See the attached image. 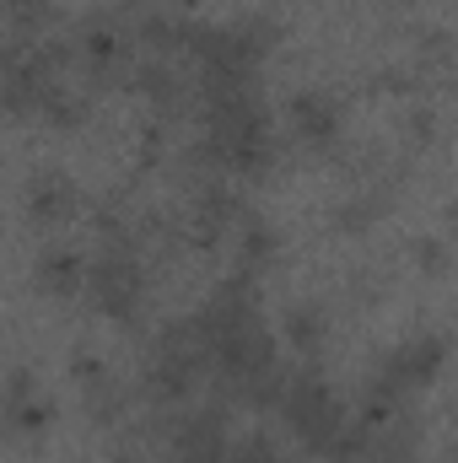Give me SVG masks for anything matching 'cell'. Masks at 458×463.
<instances>
[{
    "label": "cell",
    "instance_id": "17",
    "mask_svg": "<svg viewBox=\"0 0 458 463\" xmlns=\"http://www.w3.org/2000/svg\"><path fill=\"white\" fill-rule=\"evenodd\" d=\"M432 129H437V118L426 114V109H415V114H410V135H432Z\"/></svg>",
    "mask_w": 458,
    "mask_h": 463
},
{
    "label": "cell",
    "instance_id": "2",
    "mask_svg": "<svg viewBox=\"0 0 458 463\" xmlns=\"http://www.w3.org/2000/svg\"><path fill=\"white\" fill-rule=\"evenodd\" d=\"M87 297L103 318L114 324H135L140 318V302H146V269H140V253L135 248H103L87 269Z\"/></svg>",
    "mask_w": 458,
    "mask_h": 463
},
{
    "label": "cell",
    "instance_id": "7",
    "mask_svg": "<svg viewBox=\"0 0 458 463\" xmlns=\"http://www.w3.org/2000/svg\"><path fill=\"white\" fill-rule=\"evenodd\" d=\"M291 124L308 146H335L340 135V103L324 98V92H297L291 98Z\"/></svg>",
    "mask_w": 458,
    "mask_h": 463
},
{
    "label": "cell",
    "instance_id": "10",
    "mask_svg": "<svg viewBox=\"0 0 458 463\" xmlns=\"http://www.w3.org/2000/svg\"><path fill=\"white\" fill-rule=\"evenodd\" d=\"M286 340H291V345L313 361V355H319V345H324V313H319L313 302L286 307Z\"/></svg>",
    "mask_w": 458,
    "mask_h": 463
},
{
    "label": "cell",
    "instance_id": "3",
    "mask_svg": "<svg viewBox=\"0 0 458 463\" xmlns=\"http://www.w3.org/2000/svg\"><path fill=\"white\" fill-rule=\"evenodd\" d=\"M232 222H243L237 189L222 184V178H205V184L195 189V205H189V232H195V242H200V248L222 242V232H232Z\"/></svg>",
    "mask_w": 458,
    "mask_h": 463
},
{
    "label": "cell",
    "instance_id": "8",
    "mask_svg": "<svg viewBox=\"0 0 458 463\" xmlns=\"http://www.w3.org/2000/svg\"><path fill=\"white\" fill-rule=\"evenodd\" d=\"M87 269H92V259H81L76 248H49V253H38V286H43L49 297H76V291H87Z\"/></svg>",
    "mask_w": 458,
    "mask_h": 463
},
{
    "label": "cell",
    "instance_id": "18",
    "mask_svg": "<svg viewBox=\"0 0 458 463\" xmlns=\"http://www.w3.org/2000/svg\"><path fill=\"white\" fill-rule=\"evenodd\" d=\"M195 5H200V0H167V11H178V16H189Z\"/></svg>",
    "mask_w": 458,
    "mask_h": 463
},
{
    "label": "cell",
    "instance_id": "14",
    "mask_svg": "<svg viewBox=\"0 0 458 463\" xmlns=\"http://www.w3.org/2000/svg\"><path fill=\"white\" fill-rule=\"evenodd\" d=\"M71 377H76L81 388H92V383H103V377H109V366H103V355L76 350V355H71Z\"/></svg>",
    "mask_w": 458,
    "mask_h": 463
},
{
    "label": "cell",
    "instance_id": "11",
    "mask_svg": "<svg viewBox=\"0 0 458 463\" xmlns=\"http://www.w3.org/2000/svg\"><path fill=\"white\" fill-rule=\"evenodd\" d=\"M275 259V227L264 222V216H243V264L237 269H264Z\"/></svg>",
    "mask_w": 458,
    "mask_h": 463
},
{
    "label": "cell",
    "instance_id": "15",
    "mask_svg": "<svg viewBox=\"0 0 458 463\" xmlns=\"http://www.w3.org/2000/svg\"><path fill=\"white\" fill-rule=\"evenodd\" d=\"M372 211H377L372 200H350V205H340V216H335V222H340L345 232H356V227H367V222H372Z\"/></svg>",
    "mask_w": 458,
    "mask_h": 463
},
{
    "label": "cell",
    "instance_id": "16",
    "mask_svg": "<svg viewBox=\"0 0 458 463\" xmlns=\"http://www.w3.org/2000/svg\"><path fill=\"white\" fill-rule=\"evenodd\" d=\"M415 259H421L426 269H437V264H443V242H432V237H426V242H415Z\"/></svg>",
    "mask_w": 458,
    "mask_h": 463
},
{
    "label": "cell",
    "instance_id": "4",
    "mask_svg": "<svg viewBox=\"0 0 458 463\" xmlns=\"http://www.w3.org/2000/svg\"><path fill=\"white\" fill-rule=\"evenodd\" d=\"M76 205H81V194H76V178H71V173L43 167V173L27 178V216H33V222L60 227V222L76 216Z\"/></svg>",
    "mask_w": 458,
    "mask_h": 463
},
{
    "label": "cell",
    "instance_id": "9",
    "mask_svg": "<svg viewBox=\"0 0 458 463\" xmlns=\"http://www.w3.org/2000/svg\"><path fill=\"white\" fill-rule=\"evenodd\" d=\"M87 109H92V103H87L76 87L54 81V87H49V98H43V109H38V118H43V124H54V129H76V124L87 118Z\"/></svg>",
    "mask_w": 458,
    "mask_h": 463
},
{
    "label": "cell",
    "instance_id": "6",
    "mask_svg": "<svg viewBox=\"0 0 458 463\" xmlns=\"http://www.w3.org/2000/svg\"><path fill=\"white\" fill-rule=\"evenodd\" d=\"M383 366H388L405 388H421V383H432L437 366H443V340H437V335H415V340H405V345L388 350Z\"/></svg>",
    "mask_w": 458,
    "mask_h": 463
},
{
    "label": "cell",
    "instance_id": "1",
    "mask_svg": "<svg viewBox=\"0 0 458 463\" xmlns=\"http://www.w3.org/2000/svg\"><path fill=\"white\" fill-rule=\"evenodd\" d=\"M281 415H286V431H291L308 453H329L335 437L345 431L340 399H335V388H329L313 366L291 377V388H286V399H281Z\"/></svg>",
    "mask_w": 458,
    "mask_h": 463
},
{
    "label": "cell",
    "instance_id": "5",
    "mask_svg": "<svg viewBox=\"0 0 458 463\" xmlns=\"http://www.w3.org/2000/svg\"><path fill=\"white\" fill-rule=\"evenodd\" d=\"M49 420H54V399L33 383L27 366H11V377H5V426L11 431H43Z\"/></svg>",
    "mask_w": 458,
    "mask_h": 463
},
{
    "label": "cell",
    "instance_id": "19",
    "mask_svg": "<svg viewBox=\"0 0 458 463\" xmlns=\"http://www.w3.org/2000/svg\"><path fill=\"white\" fill-rule=\"evenodd\" d=\"M114 463H140V458H129V453H119V458Z\"/></svg>",
    "mask_w": 458,
    "mask_h": 463
},
{
    "label": "cell",
    "instance_id": "12",
    "mask_svg": "<svg viewBox=\"0 0 458 463\" xmlns=\"http://www.w3.org/2000/svg\"><path fill=\"white\" fill-rule=\"evenodd\" d=\"M237 27H243V33H248L264 54L281 43V22H275V11H243V16H237Z\"/></svg>",
    "mask_w": 458,
    "mask_h": 463
},
{
    "label": "cell",
    "instance_id": "13",
    "mask_svg": "<svg viewBox=\"0 0 458 463\" xmlns=\"http://www.w3.org/2000/svg\"><path fill=\"white\" fill-rule=\"evenodd\" d=\"M232 463H286V458H281V448H275L264 431H253V437L232 442Z\"/></svg>",
    "mask_w": 458,
    "mask_h": 463
}]
</instances>
